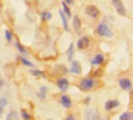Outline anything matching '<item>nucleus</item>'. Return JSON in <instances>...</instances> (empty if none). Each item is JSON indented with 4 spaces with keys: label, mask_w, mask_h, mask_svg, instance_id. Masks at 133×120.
<instances>
[{
    "label": "nucleus",
    "mask_w": 133,
    "mask_h": 120,
    "mask_svg": "<svg viewBox=\"0 0 133 120\" xmlns=\"http://www.w3.org/2000/svg\"><path fill=\"white\" fill-rule=\"evenodd\" d=\"M95 86H96V81L94 78H91V77L83 78L80 81V83H79V87H80V90H83V91H91Z\"/></svg>",
    "instance_id": "f257e3e1"
},
{
    "label": "nucleus",
    "mask_w": 133,
    "mask_h": 120,
    "mask_svg": "<svg viewBox=\"0 0 133 120\" xmlns=\"http://www.w3.org/2000/svg\"><path fill=\"white\" fill-rule=\"evenodd\" d=\"M96 32H97L99 36H102V37H112L114 36V33L110 29V27L105 23H100L97 26V28H96Z\"/></svg>",
    "instance_id": "f03ea898"
},
{
    "label": "nucleus",
    "mask_w": 133,
    "mask_h": 120,
    "mask_svg": "<svg viewBox=\"0 0 133 120\" xmlns=\"http://www.w3.org/2000/svg\"><path fill=\"white\" fill-rule=\"evenodd\" d=\"M112 4H114L115 9L117 11V14H119L121 16H126L127 11H126V7H124L122 0H112Z\"/></svg>",
    "instance_id": "7ed1b4c3"
},
{
    "label": "nucleus",
    "mask_w": 133,
    "mask_h": 120,
    "mask_svg": "<svg viewBox=\"0 0 133 120\" xmlns=\"http://www.w3.org/2000/svg\"><path fill=\"white\" fill-rule=\"evenodd\" d=\"M85 12L89 15L90 17H92V19H96V17L100 15L99 9L96 7L95 5H88L85 7Z\"/></svg>",
    "instance_id": "20e7f679"
},
{
    "label": "nucleus",
    "mask_w": 133,
    "mask_h": 120,
    "mask_svg": "<svg viewBox=\"0 0 133 120\" xmlns=\"http://www.w3.org/2000/svg\"><path fill=\"white\" fill-rule=\"evenodd\" d=\"M57 85H58V88H59L62 92L68 91V88H69V81H68L66 78H64V77H62V78L58 80Z\"/></svg>",
    "instance_id": "39448f33"
},
{
    "label": "nucleus",
    "mask_w": 133,
    "mask_h": 120,
    "mask_svg": "<svg viewBox=\"0 0 133 120\" xmlns=\"http://www.w3.org/2000/svg\"><path fill=\"white\" fill-rule=\"evenodd\" d=\"M118 85L124 91H129V90L132 88V82H131V80H128V78H121L118 82Z\"/></svg>",
    "instance_id": "423d86ee"
},
{
    "label": "nucleus",
    "mask_w": 133,
    "mask_h": 120,
    "mask_svg": "<svg viewBox=\"0 0 133 120\" xmlns=\"http://www.w3.org/2000/svg\"><path fill=\"white\" fill-rule=\"evenodd\" d=\"M89 44H90L89 38L84 36V37H81V38L78 41V48L79 49H86L88 47H89Z\"/></svg>",
    "instance_id": "0eeeda50"
},
{
    "label": "nucleus",
    "mask_w": 133,
    "mask_h": 120,
    "mask_svg": "<svg viewBox=\"0 0 133 120\" xmlns=\"http://www.w3.org/2000/svg\"><path fill=\"white\" fill-rule=\"evenodd\" d=\"M70 71L73 72V74L80 75V74H81V66H80V64H79V61H73V62H71Z\"/></svg>",
    "instance_id": "6e6552de"
},
{
    "label": "nucleus",
    "mask_w": 133,
    "mask_h": 120,
    "mask_svg": "<svg viewBox=\"0 0 133 120\" xmlns=\"http://www.w3.org/2000/svg\"><path fill=\"white\" fill-rule=\"evenodd\" d=\"M118 106H119L118 101H107L105 103V109L106 110H112L115 108H117Z\"/></svg>",
    "instance_id": "1a4fd4ad"
},
{
    "label": "nucleus",
    "mask_w": 133,
    "mask_h": 120,
    "mask_svg": "<svg viewBox=\"0 0 133 120\" xmlns=\"http://www.w3.org/2000/svg\"><path fill=\"white\" fill-rule=\"evenodd\" d=\"M104 61H105L104 54H97V55H95V58L92 59L91 64H92V65H100V64H102Z\"/></svg>",
    "instance_id": "9d476101"
},
{
    "label": "nucleus",
    "mask_w": 133,
    "mask_h": 120,
    "mask_svg": "<svg viewBox=\"0 0 133 120\" xmlns=\"http://www.w3.org/2000/svg\"><path fill=\"white\" fill-rule=\"evenodd\" d=\"M61 102H62V106L64 107V108H70L71 107V99L68 96H62Z\"/></svg>",
    "instance_id": "9b49d317"
},
{
    "label": "nucleus",
    "mask_w": 133,
    "mask_h": 120,
    "mask_svg": "<svg viewBox=\"0 0 133 120\" xmlns=\"http://www.w3.org/2000/svg\"><path fill=\"white\" fill-rule=\"evenodd\" d=\"M6 106H8V99H6L5 97H1V98H0V116L3 115V111H4Z\"/></svg>",
    "instance_id": "f8f14e48"
},
{
    "label": "nucleus",
    "mask_w": 133,
    "mask_h": 120,
    "mask_svg": "<svg viewBox=\"0 0 133 120\" xmlns=\"http://www.w3.org/2000/svg\"><path fill=\"white\" fill-rule=\"evenodd\" d=\"M73 26H74V28H75V31H79L81 27V21L80 19L78 17V16H75L74 19H73Z\"/></svg>",
    "instance_id": "ddd939ff"
},
{
    "label": "nucleus",
    "mask_w": 133,
    "mask_h": 120,
    "mask_svg": "<svg viewBox=\"0 0 133 120\" xmlns=\"http://www.w3.org/2000/svg\"><path fill=\"white\" fill-rule=\"evenodd\" d=\"M59 15H61V17H62V21H63V26H64V29H65V31H68V22H66V16L65 15H64V12H63V11H61V12H59Z\"/></svg>",
    "instance_id": "4468645a"
},
{
    "label": "nucleus",
    "mask_w": 133,
    "mask_h": 120,
    "mask_svg": "<svg viewBox=\"0 0 133 120\" xmlns=\"http://www.w3.org/2000/svg\"><path fill=\"white\" fill-rule=\"evenodd\" d=\"M12 119H19V114L16 111H10L6 115V120H12Z\"/></svg>",
    "instance_id": "2eb2a0df"
},
{
    "label": "nucleus",
    "mask_w": 133,
    "mask_h": 120,
    "mask_svg": "<svg viewBox=\"0 0 133 120\" xmlns=\"http://www.w3.org/2000/svg\"><path fill=\"white\" fill-rule=\"evenodd\" d=\"M63 12H64V15H65L66 17H70L71 16L70 10H69V7H68V5L65 3H63Z\"/></svg>",
    "instance_id": "dca6fc26"
},
{
    "label": "nucleus",
    "mask_w": 133,
    "mask_h": 120,
    "mask_svg": "<svg viewBox=\"0 0 133 120\" xmlns=\"http://www.w3.org/2000/svg\"><path fill=\"white\" fill-rule=\"evenodd\" d=\"M132 113H123L122 115L119 116V120H132Z\"/></svg>",
    "instance_id": "f3484780"
},
{
    "label": "nucleus",
    "mask_w": 133,
    "mask_h": 120,
    "mask_svg": "<svg viewBox=\"0 0 133 120\" xmlns=\"http://www.w3.org/2000/svg\"><path fill=\"white\" fill-rule=\"evenodd\" d=\"M73 53H74V45H73V44H70V45H69V48H68V52H66L68 59H71V57H73Z\"/></svg>",
    "instance_id": "a211bd4d"
},
{
    "label": "nucleus",
    "mask_w": 133,
    "mask_h": 120,
    "mask_svg": "<svg viewBox=\"0 0 133 120\" xmlns=\"http://www.w3.org/2000/svg\"><path fill=\"white\" fill-rule=\"evenodd\" d=\"M31 74H32V75H35L36 77H39V76L44 77V74H43L42 71H39V70H31Z\"/></svg>",
    "instance_id": "6ab92c4d"
},
{
    "label": "nucleus",
    "mask_w": 133,
    "mask_h": 120,
    "mask_svg": "<svg viewBox=\"0 0 133 120\" xmlns=\"http://www.w3.org/2000/svg\"><path fill=\"white\" fill-rule=\"evenodd\" d=\"M51 17H52V15H51V12H43L42 14V20L43 21H48V20H51Z\"/></svg>",
    "instance_id": "aec40b11"
},
{
    "label": "nucleus",
    "mask_w": 133,
    "mask_h": 120,
    "mask_svg": "<svg viewBox=\"0 0 133 120\" xmlns=\"http://www.w3.org/2000/svg\"><path fill=\"white\" fill-rule=\"evenodd\" d=\"M20 60H21V61L24 62V64H25V65H26V66H31V67L33 66V64H32V62H31V61H29V60H26V59H25V58H22V57H20Z\"/></svg>",
    "instance_id": "412c9836"
},
{
    "label": "nucleus",
    "mask_w": 133,
    "mask_h": 120,
    "mask_svg": "<svg viewBox=\"0 0 133 120\" xmlns=\"http://www.w3.org/2000/svg\"><path fill=\"white\" fill-rule=\"evenodd\" d=\"M21 116H22V119H25V120H27V119H31V116H30V114L27 113V111L25 110H22L21 111Z\"/></svg>",
    "instance_id": "4be33fe9"
},
{
    "label": "nucleus",
    "mask_w": 133,
    "mask_h": 120,
    "mask_svg": "<svg viewBox=\"0 0 133 120\" xmlns=\"http://www.w3.org/2000/svg\"><path fill=\"white\" fill-rule=\"evenodd\" d=\"M86 113H89V114H91V109H88V111ZM94 115L92 116V119H99V114L97 113H94ZM85 118H88V119H91V115H85Z\"/></svg>",
    "instance_id": "5701e85b"
},
{
    "label": "nucleus",
    "mask_w": 133,
    "mask_h": 120,
    "mask_svg": "<svg viewBox=\"0 0 133 120\" xmlns=\"http://www.w3.org/2000/svg\"><path fill=\"white\" fill-rule=\"evenodd\" d=\"M5 36H6V41H8V42H10V41L12 39V33L10 32L9 29H6V31H5Z\"/></svg>",
    "instance_id": "b1692460"
},
{
    "label": "nucleus",
    "mask_w": 133,
    "mask_h": 120,
    "mask_svg": "<svg viewBox=\"0 0 133 120\" xmlns=\"http://www.w3.org/2000/svg\"><path fill=\"white\" fill-rule=\"evenodd\" d=\"M16 48L19 49V50H20V52H21V53H24V54H25V53H27V50H26V49H25L24 47H22V45H21V44L19 43V42L16 43Z\"/></svg>",
    "instance_id": "393cba45"
},
{
    "label": "nucleus",
    "mask_w": 133,
    "mask_h": 120,
    "mask_svg": "<svg viewBox=\"0 0 133 120\" xmlns=\"http://www.w3.org/2000/svg\"><path fill=\"white\" fill-rule=\"evenodd\" d=\"M64 3L68 5H73L74 4V0H64Z\"/></svg>",
    "instance_id": "a878e982"
},
{
    "label": "nucleus",
    "mask_w": 133,
    "mask_h": 120,
    "mask_svg": "<svg viewBox=\"0 0 133 120\" xmlns=\"http://www.w3.org/2000/svg\"><path fill=\"white\" fill-rule=\"evenodd\" d=\"M3 86H4V81H3V80L0 78V90L3 88Z\"/></svg>",
    "instance_id": "bb28decb"
},
{
    "label": "nucleus",
    "mask_w": 133,
    "mask_h": 120,
    "mask_svg": "<svg viewBox=\"0 0 133 120\" xmlns=\"http://www.w3.org/2000/svg\"><path fill=\"white\" fill-rule=\"evenodd\" d=\"M66 119H68V120H74V116H68Z\"/></svg>",
    "instance_id": "cd10ccee"
}]
</instances>
